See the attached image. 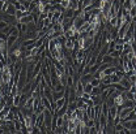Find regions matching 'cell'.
<instances>
[{"instance_id":"cell-5","label":"cell","mask_w":136,"mask_h":134,"mask_svg":"<svg viewBox=\"0 0 136 134\" xmlns=\"http://www.w3.org/2000/svg\"><path fill=\"white\" fill-rule=\"evenodd\" d=\"M43 122H45V113L42 112V113L37 115V119H35V125H37L38 128H41V126L43 125Z\"/></svg>"},{"instance_id":"cell-4","label":"cell","mask_w":136,"mask_h":134,"mask_svg":"<svg viewBox=\"0 0 136 134\" xmlns=\"http://www.w3.org/2000/svg\"><path fill=\"white\" fill-rule=\"evenodd\" d=\"M18 21H20V22H22V24H29V22H32V21H33V16L26 10V13H25V14H24Z\"/></svg>"},{"instance_id":"cell-8","label":"cell","mask_w":136,"mask_h":134,"mask_svg":"<svg viewBox=\"0 0 136 134\" xmlns=\"http://www.w3.org/2000/svg\"><path fill=\"white\" fill-rule=\"evenodd\" d=\"M102 91H103V90L101 89V86H94L93 90H92V93H90V98H92V97H96V95H100Z\"/></svg>"},{"instance_id":"cell-17","label":"cell","mask_w":136,"mask_h":134,"mask_svg":"<svg viewBox=\"0 0 136 134\" xmlns=\"http://www.w3.org/2000/svg\"><path fill=\"white\" fill-rule=\"evenodd\" d=\"M4 3H5V1H3V0H0V10L3 9V5H4Z\"/></svg>"},{"instance_id":"cell-15","label":"cell","mask_w":136,"mask_h":134,"mask_svg":"<svg viewBox=\"0 0 136 134\" xmlns=\"http://www.w3.org/2000/svg\"><path fill=\"white\" fill-rule=\"evenodd\" d=\"M25 13H26V10H20V9H17V10H16V14H14V16H16V18H17V21H18V20H20Z\"/></svg>"},{"instance_id":"cell-12","label":"cell","mask_w":136,"mask_h":134,"mask_svg":"<svg viewBox=\"0 0 136 134\" xmlns=\"http://www.w3.org/2000/svg\"><path fill=\"white\" fill-rule=\"evenodd\" d=\"M109 55H110L111 57H120V56H122V52L118 51V50H114V51L109 52Z\"/></svg>"},{"instance_id":"cell-14","label":"cell","mask_w":136,"mask_h":134,"mask_svg":"<svg viewBox=\"0 0 136 134\" xmlns=\"http://www.w3.org/2000/svg\"><path fill=\"white\" fill-rule=\"evenodd\" d=\"M128 13H130L131 20H132L134 17H136V5H132V7H131V9L128 10Z\"/></svg>"},{"instance_id":"cell-2","label":"cell","mask_w":136,"mask_h":134,"mask_svg":"<svg viewBox=\"0 0 136 134\" xmlns=\"http://www.w3.org/2000/svg\"><path fill=\"white\" fill-rule=\"evenodd\" d=\"M9 112H11V107L5 104V105L1 108V111H0V120H3V121H4V120H5V117L8 116V113H9Z\"/></svg>"},{"instance_id":"cell-19","label":"cell","mask_w":136,"mask_h":134,"mask_svg":"<svg viewBox=\"0 0 136 134\" xmlns=\"http://www.w3.org/2000/svg\"><path fill=\"white\" fill-rule=\"evenodd\" d=\"M3 1H7V0H3Z\"/></svg>"},{"instance_id":"cell-1","label":"cell","mask_w":136,"mask_h":134,"mask_svg":"<svg viewBox=\"0 0 136 134\" xmlns=\"http://www.w3.org/2000/svg\"><path fill=\"white\" fill-rule=\"evenodd\" d=\"M92 78H93V74H90V73H85V74H81V76H80V82H81L82 85H86L88 82H90Z\"/></svg>"},{"instance_id":"cell-18","label":"cell","mask_w":136,"mask_h":134,"mask_svg":"<svg viewBox=\"0 0 136 134\" xmlns=\"http://www.w3.org/2000/svg\"><path fill=\"white\" fill-rule=\"evenodd\" d=\"M1 125H3V122H0V126H1Z\"/></svg>"},{"instance_id":"cell-3","label":"cell","mask_w":136,"mask_h":134,"mask_svg":"<svg viewBox=\"0 0 136 134\" xmlns=\"http://www.w3.org/2000/svg\"><path fill=\"white\" fill-rule=\"evenodd\" d=\"M16 7H14V4H12V3H9V1H7V9H5V13H8V14H12V16H14L16 14Z\"/></svg>"},{"instance_id":"cell-6","label":"cell","mask_w":136,"mask_h":134,"mask_svg":"<svg viewBox=\"0 0 136 134\" xmlns=\"http://www.w3.org/2000/svg\"><path fill=\"white\" fill-rule=\"evenodd\" d=\"M67 101L68 100L66 99V98H64V97H63V98H60V99H56V100H55V109H59V108H62V107H63V105H64Z\"/></svg>"},{"instance_id":"cell-7","label":"cell","mask_w":136,"mask_h":134,"mask_svg":"<svg viewBox=\"0 0 136 134\" xmlns=\"http://www.w3.org/2000/svg\"><path fill=\"white\" fill-rule=\"evenodd\" d=\"M34 99H35V98H33V97H29L24 107H26L28 109H33V111H34Z\"/></svg>"},{"instance_id":"cell-10","label":"cell","mask_w":136,"mask_h":134,"mask_svg":"<svg viewBox=\"0 0 136 134\" xmlns=\"http://www.w3.org/2000/svg\"><path fill=\"white\" fill-rule=\"evenodd\" d=\"M109 78H110V82H111V83H118V82L120 81V78H119L115 73L110 74V76H109Z\"/></svg>"},{"instance_id":"cell-11","label":"cell","mask_w":136,"mask_h":134,"mask_svg":"<svg viewBox=\"0 0 136 134\" xmlns=\"http://www.w3.org/2000/svg\"><path fill=\"white\" fill-rule=\"evenodd\" d=\"M92 90H93V86H92V83H90V82H88L86 85H84V93L90 94V93H92Z\"/></svg>"},{"instance_id":"cell-9","label":"cell","mask_w":136,"mask_h":134,"mask_svg":"<svg viewBox=\"0 0 136 134\" xmlns=\"http://www.w3.org/2000/svg\"><path fill=\"white\" fill-rule=\"evenodd\" d=\"M113 60H114V57H111L109 53H106L105 56H102V63H107V64L113 65Z\"/></svg>"},{"instance_id":"cell-16","label":"cell","mask_w":136,"mask_h":134,"mask_svg":"<svg viewBox=\"0 0 136 134\" xmlns=\"http://www.w3.org/2000/svg\"><path fill=\"white\" fill-rule=\"evenodd\" d=\"M8 25H9L8 22H5V21H0V31H1L3 29H5Z\"/></svg>"},{"instance_id":"cell-13","label":"cell","mask_w":136,"mask_h":134,"mask_svg":"<svg viewBox=\"0 0 136 134\" xmlns=\"http://www.w3.org/2000/svg\"><path fill=\"white\" fill-rule=\"evenodd\" d=\"M90 83H92V86H93V87H94V86H100V85H101V79H100V78L93 77V78L90 79Z\"/></svg>"}]
</instances>
